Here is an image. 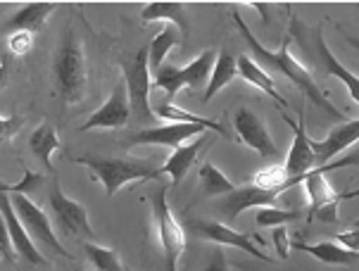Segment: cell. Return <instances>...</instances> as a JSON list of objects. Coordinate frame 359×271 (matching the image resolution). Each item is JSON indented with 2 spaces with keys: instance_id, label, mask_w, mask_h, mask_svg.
Segmentation results:
<instances>
[{
  "instance_id": "obj_21",
  "label": "cell",
  "mask_w": 359,
  "mask_h": 271,
  "mask_svg": "<svg viewBox=\"0 0 359 271\" xmlns=\"http://www.w3.org/2000/svg\"><path fill=\"white\" fill-rule=\"evenodd\" d=\"M57 8L55 3H29V5H24V8L17 12L15 17L8 22V32H29V34H34V32H39L41 27L46 24L48 17L53 15V10Z\"/></svg>"
},
{
  "instance_id": "obj_27",
  "label": "cell",
  "mask_w": 359,
  "mask_h": 271,
  "mask_svg": "<svg viewBox=\"0 0 359 271\" xmlns=\"http://www.w3.org/2000/svg\"><path fill=\"white\" fill-rule=\"evenodd\" d=\"M157 117L169 119V122H176V124H200V126H205L207 131H215V134H219V136H229V131L224 129L217 119L200 117V114L188 112V110H184V107H176L174 102H164V105L157 107Z\"/></svg>"
},
{
  "instance_id": "obj_22",
  "label": "cell",
  "mask_w": 359,
  "mask_h": 271,
  "mask_svg": "<svg viewBox=\"0 0 359 271\" xmlns=\"http://www.w3.org/2000/svg\"><path fill=\"white\" fill-rule=\"evenodd\" d=\"M238 69H236V57L224 48V50L217 53V60H215V67H212V76L207 81V88L203 93V105H207L215 95L219 93L222 88H226L231 81L236 79Z\"/></svg>"
},
{
  "instance_id": "obj_30",
  "label": "cell",
  "mask_w": 359,
  "mask_h": 271,
  "mask_svg": "<svg viewBox=\"0 0 359 271\" xmlns=\"http://www.w3.org/2000/svg\"><path fill=\"white\" fill-rule=\"evenodd\" d=\"M297 219H302V212H297V209H281V207H259L257 216H255L257 226H266V228L285 226Z\"/></svg>"
},
{
  "instance_id": "obj_16",
  "label": "cell",
  "mask_w": 359,
  "mask_h": 271,
  "mask_svg": "<svg viewBox=\"0 0 359 271\" xmlns=\"http://www.w3.org/2000/svg\"><path fill=\"white\" fill-rule=\"evenodd\" d=\"M0 214H3V219H5V226H8V236H10L12 250H15L20 257H24L27 262H32V264H41V267L48 264L46 257L41 255L39 248H36V243L29 238L27 228L22 226V221H20V216H17L15 207H12L8 193H0Z\"/></svg>"
},
{
  "instance_id": "obj_36",
  "label": "cell",
  "mask_w": 359,
  "mask_h": 271,
  "mask_svg": "<svg viewBox=\"0 0 359 271\" xmlns=\"http://www.w3.org/2000/svg\"><path fill=\"white\" fill-rule=\"evenodd\" d=\"M205 271H231V269H229L226 257H224V252H222V250H217V252H215V257H212V262L207 264V269H205Z\"/></svg>"
},
{
  "instance_id": "obj_17",
  "label": "cell",
  "mask_w": 359,
  "mask_h": 271,
  "mask_svg": "<svg viewBox=\"0 0 359 271\" xmlns=\"http://www.w3.org/2000/svg\"><path fill=\"white\" fill-rule=\"evenodd\" d=\"M357 136H359V122L357 119H352V122H343L340 126H336V129L328 134L326 141H312V138H309V146H312L316 167L328 165V160H333L338 153H343L345 148L355 146Z\"/></svg>"
},
{
  "instance_id": "obj_26",
  "label": "cell",
  "mask_w": 359,
  "mask_h": 271,
  "mask_svg": "<svg viewBox=\"0 0 359 271\" xmlns=\"http://www.w3.org/2000/svg\"><path fill=\"white\" fill-rule=\"evenodd\" d=\"M29 146H32L36 158L43 162L46 169L53 172V153L60 150V136H57V131L53 129V124H48V122L41 124L32 134V138H29Z\"/></svg>"
},
{
  "instance_id": "obj_2",
  "label": "cell",
  "mask_w": 359,
  "mask_h": 271,
  "mask_svg": "<svg viewBox=\"0 0 359 271\" xmlns=\"http://www.w3.org/2000/svg\"><path fill=\"white\" fill-rule=\"evenodd\" d=\"M55 83H57V95L65 100V105H79L86 95V55H83V46L74 32L65 36L62 46L55 55Z\"/></svg>"
},
{
  "instance_id": "obj_34",
  "label": "cell",
  "mask_w": 359,
  "mask_h": 271,
  "mask_svg": "<svg viewBox=\"0 0 359 271\" xmlns=\"http://www.w3.org/2000/svg\"><path fill=\"white\" fill-rule=\"evenodd\" d=\"M0 252L8 262H15V250H12V243H10V236H8V226H5V219L0 214Z\"/></svg>"
},
{
  "instance_id": "obj_19",
  "label": "cell",
  "mask_w": 359,
  "mask_h": 271,
  "mask_svg": "<svg viewBox=\"0 0 359 271\" xmlns=\"http://www.w3.org/2000/svg\"><path fill=\"white\" fill-rule=\"evenodd\" d=\"M236 69H238V74H241L248 83H250V86H255L257 90H262V93H266L273 102H276V105L288 107V100H285L283 95L276 90V81H273L271 76L266 74V71L262 69L252 57L241 55L238 60H236Z\"/></svg>"
},
{
  "instance_id": "obj_13",
  "label": "cell",
  "mask_w": 359,
  "mask_h": 271,
  "mask_svg": "<svg viewBox=\"0 0 359 271\" xmlns=\"http://www.w3.org/2000/svg\"><path fill=\"white\" fill-rule=\"evenodd\" d=\"M278 195L281 193L276 190H262L255 188V186H243V188H236L233 193L224 195V200L219 202V212L226 216L229 224H233L250 207H276Z\"/></svg>"
},
{
  "instance_id": "obj_24",
  "label": "cell",
  "mask_w": 359,
  "mask_h": 271,
  "mask_svg": "<svg viewBox=\"0 0 359 271\" xmlns=\"http://www.w3.org/2000/svg\"><path fill=\"white\" fill-rule=\"evenodd\" d=\"M141 17H143V22L164 20V22L174 24L184 39H186V34H188L186 5H181V3H150V5H145V8H143Z\"/></svg>"
},
{
  "instance_id": "obj_23",
  "label": "cell",
  "mask_w": 359,
  "mask_h": 271,
  "mask_svg": "<svg viewBox=\"0 0 359 271\" xmlns=\"http://www.w3.org/2000/svg\"><path fill=\"white\" fill-rule=\"evenodd\" d=\"M316 53H319V57H321V62H324V69H326V74L328 76H336V79H340L348 86L350 90V98L352 102H357L359 100V81H357V76L352 74V71H348L343 67V64L338 62L336 57H333V53L328 50V46H326V41H324V34H321V29H316Z\"/></svg>"
},
{
  "instance_id": "obj_37",
  "label": "cell",
  "mask_w": 359,
  "mask_h": 271,
  "mask_svg": "<svg viewBox=\"0 0 359 271\" xmlns=\"http://www.w3.org/2000/svg\"><path fill=\"white\" fill-rule=\"evenodd\" d=\"M5 81H8V67H5V62L0 60V90L5 88Z\"/></svg>"
},
{
  "instance_id": "obj_3",
  "label": "cell",
  "mask_w": 359,
  "mask_h": 271,
  "mask_svg": "<svg viewBox=\"0 0 359 271\" xmlns=\"http://www.w3.org/2000/svg\"><path fill=\"white\" fill-rule=\"evenodd\" d=\"M74 162L93 172V176L105 186L107 197H112L114 193H119L126 183H133V181L162 176L160 167H153L148 160L141 158H95V155H81Z\"/></svg>"
},
{
  "instance_id": "obj_9",
  "label": "cell",
  "mask_w": 359,
  "mask_h": 271,
  "mask_svg": "<svg viewBox=\"0 0 359 271\" xmlns=\"http://www.w3.org/2000/svg\"><path fill=\"white\" fill-rule=\"evenodd\" d=\"M48 200H50L55 219H57V224L62 226L65 233H69V236H74V238H83L86 243H93L95 231H93V226H90L88 212L81 202L67 197L62 188H60V183H55L50 188V197H48Z\"/></svg>"
},
{
  "instance_id": "obj_18",
  "label": "cell",
  "mask_w": 359,
  "mask_h": 271,
  "mask_svg": "<svg viewBox=\"0 0 359 271\" xmlns=\"http://www.w3.org/2000/svg\"><path fill=\"white\" fill-rule=\"evenodd\" d=\"M207 138L212 141V136H210V131H205V134H200L193 138V143H188V146H181V148H176L172 155L167 158V162L160 167V174H167V176H172V183L174 186H179L181 181L186 179V174L191 172V167L196 165V160H198V153H200V148L207 143Z\"/></svg>"
},
{
  "instance_id": "obj_35",
  "label": "cell",
  "mask_w": 359,
  "mask_h": 271,
  "mask_svg": "<svg viewBox=\"0 0 359 271\" xmlns=\"http://www.w3.org/2000/svg\"><path fill=\"white\" fill-rule=\"evenodd\" d=\"M338 245H343V248H348V250H352V252H359L357 228H350V231L340 233V236H338Z\"/></svg>"
},
{
  "instance_id": "obj_11",
  "label": "cell",
  "mask_w": 359,
  "mask_h": 271,
  "mask_svg": "<svg viewBox=\"0 0 359 271\" xmlns=\"http://www.w3.org/2000/svg\"><path fill=\"white\" fill-rule=\"evenodd\" d=\"M233 129H236V136H238V141L243 146L252 148L255 153L262 155L264 160L278 158V148H276V143H273L271 134L266 131V126L262 124V119L252 110L241 107L233 117Z\"/></svg>"
},
{
  "instance_id": "obj_39",
  "label": "cell",
  "mask_w": 359,
  "mask_h": 271,
  "mask_svg": "<svg viewBox=\"0 0 359 271\" xmlns=\"http://www.w3.org/2000/svg\"><path fill=\"white\" fill-rule=\"evenodd\" d=\"M76 271H83V269H76Z\"/></svg>"
},
{
  "instance_id": "obj_20",
  "label": "cell",
  "mask_w": 359,
  "mask_h": 271,
  "mask_svg": "<svg viewBox=\"0 0 359 271\" xmlns=\"http://www.w3.org/2000/svg\"><path fill=\"white\" fill-rule=\"evenodd\" d=\"M290 248L307 252V255H312L314 260H319L324 264H338V267H350V264H357V252L343 248V245H338V243L307 245V243H302V240H290Z\"/></svg>"
},
{
  "instance_id": "obj_7",
  "label": "cell",
  "mask_w": 359,
  "mask_h": 271,
  "mask_svg": "<svg viewBox=\"0 0 359 271\" xmlns=\"http://www.w3.org/2000/svg\"><path fill=\"white\" fill-rule=\"evenodd\" d=\"M10 202H12V207H15L17 216H20L22 226L27 228L29 238H32L34 243H43L50 250L57 252V255H62L65 260H72V255L67 252V248L60 243L57 236H55L48 214L39 207V204L29 200V195H24V193H15V195L10 197Z\"/></svg>"
},
{
  "instance_id": "obj_15",
  "label": "cell",
  "mask_w": 359,
  "mask_h": 271,
  "mask_svg": "<svg viewBox=\"0 0 359 271\" xmlns=\"http://www.w3.org/2000/svg\"><path fill=\"white\" fill-rule=\"evenodd\" d=\"M285 124L293 129V148L288 153V160H285L283 169L285 176L295 179V176H307L309 172L316 169V160L312 153V146H309V136L305 131V112H300V122H290L283 114Z\"/></svg>"
},
{
  "instance_id": "obj_32",
  "label": "cell",
  "mask_w": 359,
  "mask_h": 271,
  "mask_svg": "<svg viewBox=\"0 0 359 271\" xmlns=\"http://www.w3.org/2000/svg\"><path fill=\"white\" fill-rule=\"evenodd\" d=\"M273 245H276V252L281 260H288L290 252V236L285 231V226H273Z\"/></svg>"
},
{
  "instance_id": "obj_6",
  "label": "cell",
  "mask_w": 359,
  "mask_h": 271,
  "mask_svg": "<svg viewBox=\"0 0 359 271\" xmlns=\"http://www.w3.org/2000/svg\"><path fill=\"white\" fill-rule=\"evenodd\" d=\"M150 204H153V216L157 224V233H160L164 267H167V271H176L179 257L184 255V250H186V233L179 221H176L172 207H169V202H167V188H160L157 193H153V195H150Z\"/></svg>"
},
{
  "instance_id": "obj_5",
  "label": "cell",
  "mask_w": 359,
  "mask_h": 271,
  "mask_svg": "<svg viewBox=\"0 0 359 271\" xmlns=\"http://www.w3.org/2000/svg\"><path fill=\"white\" fill-rule=\"evenodd\" d=\"M124 71V86L129 95V107L133 122L150 124L155 112L150 107V67H148V46H143L131 60L121 62Z\"/></svg>"
},
{
  "instance_id": "obj_25",
  "label": "cell",
  "mask_w": 359,
  "mask_h": 271,
  "mask_svg": "<svg viewBox=\"0 0 359 271\" xmlns=\"http://www.w3.org/2000/svg\"><path fill=\"white\" fill-rule=\"evenodd\" d=\"M181 41H184V36H181L179 29H176L174 24H167V27H164L148 46V67H150V71L160 69L164 64V57H167L169 53H172V48L179 46Z\"/></svg>"
},
{
  "instance_id": "obj_1",
  "label": "cell",
  "mask_w": 359,
  "mask_h": 271,
  "mask_svg": "<svg viewBox=\"0 0 359 271\" xmlns=\"http://www.w3.org/2000/svg\"><path fill=\"white\" fill-rule=\"evenodd\" d=\"M233 15V22H236V27H238V32L241 36L245 39V43L250 46V50H252V60L255 62H262V64H269V67L273 69H278L281 74L285 76L288 81H293L295 83V88L300 90V93H305V98H309L314 102L319 110H324L328 112L331 117H336V119H343V112L338 110L336 105H333L331 100H328V95L321 90L319 86L314 83L312 79V74L305 69V64H300L297 60L290 55V36H283V41H281V46L276 48V50H266L264 46L259 43L257 39H255V34L248 29V24L243 22V17L238 15V10H233L231 12Z\"/></svg>"
},
{
  "instance_id": "obj_29",
  "label": "cell",
  "mask_w": 359,
  "mask_h": 271,
  "mask_svg": "<svg viewBox=\"0 0 359 271\" xmlns=\"http://www.w3.org/2000/svg\"><path fill=\"white\" fill-rule=\"evenodd\" d=\"M83 250L88 255V262L98 271H124V262L117 250H109L98 243H83Z\"/></svg>"
},
{
  "instance_id": "obj_4",
  "label": "cell",
  "mask_w": 359,
  "mask_h": 271,
  "mask_svg": "<svg viewBox=\"0 0 359 271\" xmlns=\"http://www.w3.org/2000/svg\"><path fill=\"white\" fill-rule=\"evenodd\" d=\"M217 53L212 50H203L200 55L193 60L186 67H176V64H162L160 69L155 71V81L150 83V88H162L167 93V102H172L176 98L181 88H200L205 86L207 79H210V69L215 67Z\"/></svg>"
},
{
  "instance_id": "obj_12",
  "label": "cell",
  "mask_w": 359,
  "mask_h": 271,
  "mask_svg": "<svg viewBox=\"0 0 359 271\" xmlns=\"http://www.w3.org/2000/svg\"><path fill=\"white\" fill-rule=\"evenodd\" d=\"M131 119V107H129V95H126L124 81L117 83L114 90L109 93V98L98 112L90 114V119L81 126V131L90 129H124Z\"/></svg>"
},
{
  "instance_id": "obj_10",
  "label": "cell",
  "mask_w": 359,
  "mask_h": 271,
  "mask_svg": "<svg viewBox=\"0 0 359 271\" xmlns=\"http://www.w3.org/2000/svg\"><path fill=\"white\" fill-rule=\"evenodd\" d=\"M191 231L196 233L198 238L210 240V243H219V245H231V248H238L243 252H248V255H252L255 260H259V262H266V264L276 262L273 257L264 255V252H262L257 245L252 243L250 236H245V233L236 231V228H231L229 224H222V221H193Z\"/></svg>"
},
{
  "instance_id": "obj_28",
  "label": "cell",
  "mask_w": 359,
  "mask_h": 271,
  "mask_svg": "<svg viewBox=\"0 0 359 271\" xmlns=\"http://www.w3.org/2000/svg\"><path fill=\"white\" fill-rule=\"evenodd\" d=\"M198 176H200V183H203V193L210 197H217V195H229V193L236 190V186L219 172V167H215L212 162H205L203 167L198 169Z\"/></svg>"
},
{
  "instance_id": "obj_31",
  "label": "cell",
  "mask_w": 359,
  "mask_h": 271,
  "mask_svg": "<svg viewBox=\"0 0 359 271\" xmlns=\"http://www.w3.org/2000/svg\"><path fill=\"white\" fill-rule=\"evenodd\" d=\"M8 46H10V50L15 53V55H27V53L32 50V46H34V34H29V32L10 34Z\"/></svg>"
},
{
  "instance_id": "obj_33",
  "label": "cell",
  "mask_w": 359,
  "mask_h": 271,
  "mask_svg": "<svg viewBox=\"0 0 359 271\" xmlns=\"http://www.w3.org/2000/svg\"><path fill=\"white\" fill-rule=\"evenodd\" d=\"M22 124H24L22 117H0V141L15 136V131H20Z\"/></svg>"
},
{
  "instance_id": "obj_14",
  "label": "cell",
  "mask_w": 359,
  "mask_h": 271,
  "mask_svg": "<svg viewBox=\"0 0 359 271\" xmlns=\"http://www.w3.org/2000/svg\"><path fill=\"white\" fill-rule=\"evenodd\" d=\"M205 126L200 124H169L157 126V129H143L131 136V146H164V148H181L184 141H191L200 134H205Z\"/></svg>"
},
{
  "instance_id": "obj_8",
  "label": "cell",
  "mask_w": 359,
  "mask_h": 271,
  "mask_svg": "<svg viewBox=\"0 0 359 271\" xmlns=\"http://www.w3.org/2000/svg\"><path fill=\"white\" fill-rule=\"evenodd\" d=\"M340 167H357V155H350L348 160H338V162H328V165H321L312 169L302 181V188H305L307 197H309V212H307V221L314 219V214L319 212L324 204L328 202H338V200H345V197H355L357 193H345V195H340L331 188V183H328L326 179V172H333V169H340Z\"/></svg>"
},
{
  "instance_id": "obj_38",
  "label": "cell",
  "mask_w": 359,
  "mask_h": 271,
  "mask_svg": "<svg viewBox=\"0 0 359 271\" xmlns=\"http://www.w3.org/2000/svg\"><path fill=\"white\" fill-rule=\"evenodd\" d=\"M0 257H3V252H0ZM3 260H5V257H3Z\"/></svg>"
}]
</instances>
